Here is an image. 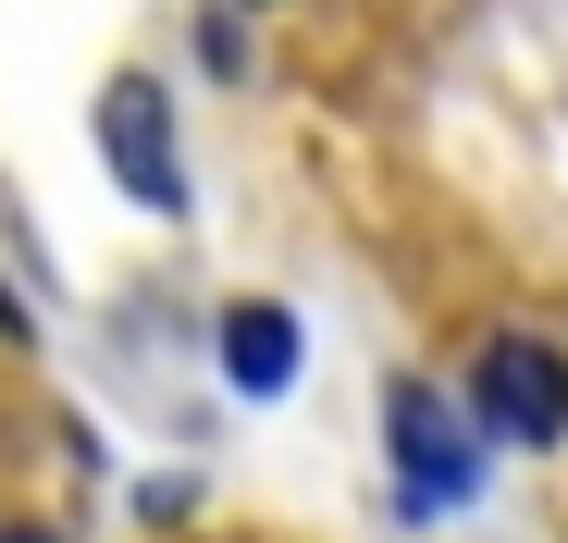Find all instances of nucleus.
Segmentation results:
<instances>
[{"mask_svg": "<svg viewBox=\"0 0 568 543\" xmlns=\"http://www.w3.org/2000/svg\"><path fill=\"white\" fill-rule=\"evenodd\" d=\"M384 458H396V494L408 519H457V506H483V408H457L445 383H396L384 396Z\"/></svg>", "mask_w": 568, "mask_h": 543, "instance_id": "nucleus-1", "label": "nucleus"}, {"mask_svg": "<svg viewBox=\"0 0 568 543\" xmlns=\"http://www.w3.org/2000/svg\"><path fill=\"white\" fill-rule=\"evenodd\" d=\"M100 161H112V186L136 211H185V136H173V100H161V74H112L100 86Z\"/></svg>", "mask_w": 568, "mask_h": 543, "instance_id": "nucleus-2", "label": "nucleus"}, {"mask_svg": "<svg viewBox=\"0 0 568 543\" xmlns=\"http://www.w3.org/2000/svg\"><path fill=\"white\" fill-rule=\"evenodd\" d=\"M469 408H483V432H507V444H568V346L495 334L483 358H469Z\"/></svg>", "mask_w": 568, "mask_h": 543, "instance_id": "nucleus-3", "label": "nucleus"}, {"mask_svg": "<svg viewBox=\"0 0 568 543\" xmlns=\"http://www.w3.org/2000/svg\"><path fill=\"white\" fill-rule=\"evenodd\" d=\"M297 358H310V334H297V309H272V297H235L223 309V383L235 396H297Z\"/></svg>", "mask_w": 568, "mask_h": 543, "instance_id": "nucleus-4", "label": "nucleus"}, {"mask_svg": "<svg viewBox=\"0 0 568 543\" xmlns=\"http://www.w3.org/2000/svg\"><path fill=\"white\" fill-rule=\"evenodd\" d=\"M199 62H211V74H235V62H247V38H235V13H199Z\"/></svg>", "mask_w": 568, "mask_h": 543, "instance_id": "nucleus-5", "label": "nucleus"}, {"mask_svg": "<svg viewBox=\"0 0 568 543\" xmlns=\"http://www.w3.org/2000/svg\"><path fill=\"white\" fill-rule=\"evenodd\" d=\"M0 346H38V309H26L13 285H0Z\"/></svg>", "mask_w": 568, "mask_h": 543, "instance_id": "nucleus-6", "label": "nucleus"}, {"mask_svg": "<svg viewBox=\"0 0 568 543\" xmlns=\"http://www.w3.org/2000/svg\"><path fill=\"white\" fill-rule=\"evenodd\" d=\"M0 543H62V531H38V519H13V531H0Z\"/></svg>", "mask_w": 568, "mask_h": 543, "instance_id": "nucleus-7", "label": "nucleus"}, {"mask_svg": "<svg viewBox=\"0 0 568 543\" xmlns=\"http://www.w3.org/2000/svg\"><path fill=\"white\" fill-rule=\"evenodd\" d=\"M260 13H272V0H260Z\"/></svg>", "mask_w": 568, "mask_h": 543, "instance_id": "nucleus-8", "label": "nucleus"}]
</instances>
